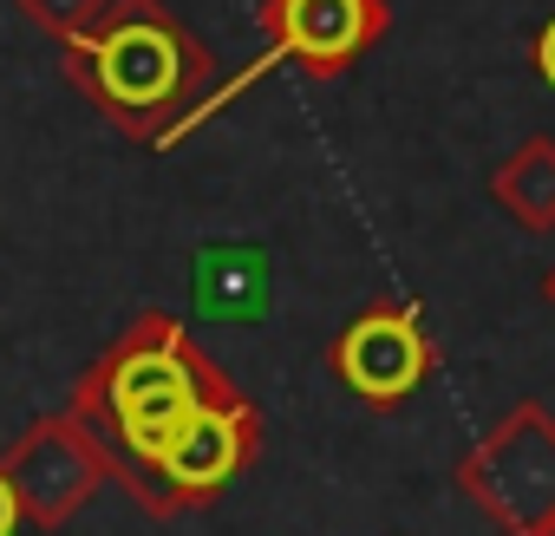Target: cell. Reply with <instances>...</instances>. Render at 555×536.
<instances>
[{
  "label": "cell",
  "instance_id": "ba28073f",
  "mask_svg": "<svg viewBox=\"0 0 555 536\" xmlns=\"http://www.w3.org/2000/svg\"><path fill=\"white\" fill-rule=\"evenodd\" d=\"M196 308L209 321H261L268 315V248L216 242L196 255Z\"/></svg>",
  "mask_w": 555,
  "mask_h": 536
},
{
  "label": "cell",
  "instance_id": "277c9868",
  "mask_svg": "<svg viewBox=\"0 0 555 536\" xmlns=\"http://www.w3.org/2000/svg\"><path fill=\"white\" fill-rule=\"evenodd\" d=\"M386 27H392V8H386V0H268V8H261V34H268L261 60H255L235 86L209 92V99L183 118V131H196L216 105H229L242 86H255L268 66H282V60H295V66L314 73V79L347 73L360 53H373V47L386 40ZM183 131H177V138H183Z\"/></svg>",
  "mask_w": 555,
  "mask_h": 536
},
{
  "label": "cell",
  "instance_id": "5b68a950",
  "mask_svg": "<svg viewBox=\"0 0 555 536\" xmlns=\"http://www.w3.org/2000/svg\"><path fill=\"white\" fill-rule=\"evenodd\" d=\"M255 451H261V412H255L242 393H229V399H216V406L190 412V419H183V432L157 451V464H151V484H144L138 510H144V516L203 510V503H216V497H222V490L255 464Z\"/></svg>",
  "mask_w": 555,
  "mask_h": 536
},
{
  "label": "cell",
  "instance_id": "8992f818",
  "mask_svg": "<svg viewBox=\"0 0 555 536\" xmlns=\"http://www.w3.org/2000/svg\"><path fill=\"white\" fill-rule=\"evenodd\" d=\"M431 367H438V347H431V328H425V308L418 302H373L334 341L340 386L360 406H373V412L405 406L431 380Z\"/></svg>",
  "mask_w": 555,
  "mask_h": 536
},
{
  "label": "cell",
  "instance_id": "9c48e42d",
  "mask_svg": "<svg viewBox=\"0 0 555 536\" xmlns=\"http://www.w3.org/2000/svg\"><path fill=\"white\" fill-rule=\"evenodd\" d=\"M490 196L503 203L509 222H522V229H535V235L555 229V138H522V144L496 164Z\"/></svg>",
  "mask_w": 555,
  "mask_h": 536
},
{
  "label": "cell",
  "instance_id": "6da1fadb",
  "mask_svg": "<svg viewBox=\"0 0 555 536\" xmlns=\"http://www.w3.org/2000/svg\"><path fill=\"white\" fill-rule=\"evenodd\" d=\"M235 380L190 341V328L164 308L138 315L73 386L66 419L99 445L105 477L144 497L157 451L183 432L190 412L229 399Z\"/></svg>",
  "mask_w": 555,
  "mask_h": 536
},
{
  "label": "cell",
  "instance_id": "52a82bcc",
  "mask_svg": "<svg viewBox=\"0 0 555 536\" xmlns=\"http://www.w3.org/2000/svg\"><path fill=\"white\" fill-rule=\"evenodd\" d=\"M0 477H8V490H14V503H21V523H34V529L73 523V516L99 497V484H112L99 445H92L66 412L34 419L8 451H0Z\"/></svg>",
  "mask_w": 555,
  "mask_h": 536
},
{
  "label": "cell",
  "instance_id": "7a4b0ae2",
  "mask_svg": "<svg viewBox=\"0 0 555 536\" xmlns=\"http://www.w3.org/2000/svg\"><path fill=\"white\" fill-rule=\"evenodd\" d=\"M66 73L125 138L170 144L203 105L216 60L164 0H105L99 21L66 40Z\"/></svg>",
  "mask_w": 555,
  "mask_h": 536
},
{
  "label": "cell",
  "instance_id": "4fadbf2b",
  "mask_svg": "<svg viewBox=\"0 0 555 536\" xmlns=\"http://www.w3.org/2000/svg\"><path fill=\"white\" fill-rule=\"evenodd\" d=\"M542 295H548V308H555V268H548V276H542Z\"/></svg>",
  "mask_w": 555,
  "mask_h": 536
},
{
  "label": "cell",
  "instance_id": "3957f363",
  "mask_svg": "<svg viewBox=\"0 0 555 536\" xmlns=\"http://www.w3.org/2000/svg\"><path fill=\"white\" fill-rule=\"evenodd\" d=\"M457 490L503 536H542L555 523V412L535 399L509 406L457 458Z\"/></svg>",
  "mask_w": 555,
  "mask_h": 536
},
{
  "label": "cell",
  "instance_id": "5bb4252c",
  "mask_svg": "<svg viewBox=\"0 0 555 536\" xmlns=\"http://www.w3.org/2000/svg\"><path fill=\"white\" fill-rule=\"evenodd\" d=\"M542 536H555V523H548V529H542Z\"/></svg>",
  "mask_w": 555,
  "mask_h": 536
},
{
  "label": "cell",
  "instance_id": "8fae6325",
  "mask_svg": "<svg viewBox=\"0 0 555 536\" xmlns=\"http://www.w3.org/2000/svg\"><path fill=\"white\" fill-rule=\"evenodd\" d=\"M529 60H535V73L548 79V92H555V14L535 27V40H529Z\"/></svg>",
  "mask_w": 555,
  "mask_h": 536
},
{
  "label": "cell",
  "instance_id": "30bf717a",
  "mask_svg": "<svg viewBox=\"0 0 555 536\" xmlns=\"http://www.w3.org/2000/svg\"><path fill=\"white\" fill-rule=\"evenodd\" d=\"M21 8H27V21H34V27H47V34L66 47L73 34H86V27L99 21L105 0H21Z\"/></svg>",
  "mask_w": 555,
  "mask_h": 536
},
{
  "label": "cell",
  "instance_id": "7c38bea8",
  "mask_svg": "<svg viewBox=\"0 0 555 536\" xmlns=\"http://www.w3.org/2000/svg\"><path fill=\"white\" fill-rule=\"evenodd\" d=\"M14 529H21V503H14L8 477H0V536H14Z\"/></svg>",
  "mask_w": 555,
  "mask_h": 536
}]
</instances>
